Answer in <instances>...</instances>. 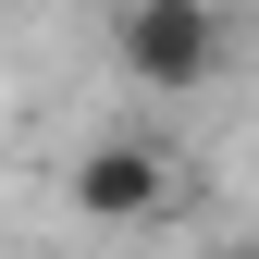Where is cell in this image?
<instances>
[{"instance_id": "1", "label": "cell", "mask_w": 259, "mask_h": 259, "mask_svg": "<svg viewBox=\"0 0 259 259\" xmlns=\"http://www.w3.org/2000/svg\"><path fill=\"white\" fill-rule=\"evenodd\" d=\"M99 50L148 99H210L235 74V0H99Z\"/></svg>"}, {"instance_id": "2", "label": "cell", "mask_w": 259, "mask_h": 259, "mask_svg": "<svg viewBox=\"0 0 259 259\" xmlns=\"http://www.w3.org/2000/svg\"><path fill=\"white\" fill-rule=\"evenodd\" d=\"M62 185H74L87 222H160V210L185 198V160L160 148V136H136V123H111V136L74 148V173H62Z\"/></svg>"}, {"instance_id": "3", "label": "cell", "mask_w": 259, "mask_h": 259, "mask_svg": "<svg viewBox=\"0 0 259 259\" xmlns=\"http://www.w3.org/2000/svg\"><path fill=\"white\" fill-rule=\"evenodd\" d=\"M210 259H259V247H210Z\"/></svg>"}]
</instances>
